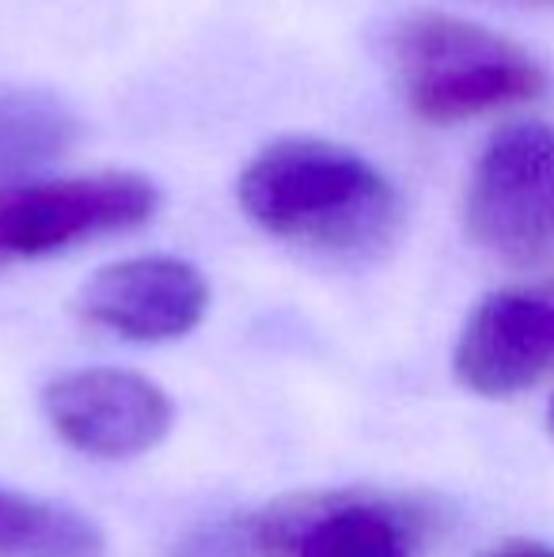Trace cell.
Listing matches in <instances>:
<instances>
[{
  "label": "cell",
  "mask_w": 554,
  "mask_h": 557,
  "mask_svg": "<svg viewBox=\"0 0 554 557\" xmlns=\"http://www.w3.org/2000/svg\"><path fill=\"white\" fill-rule=\"evenodd\" d=\"M236 194L267 235L334 258L380 255L403 224L392 178L354 148L316 137L262 148L244 168Z\"/></svg>",
  "instance_id": "cell-1"
},
{
  "label": "cell",
  "mask_w": 554,
  "mask_h": 557,
  "mask_svg": "<svg viewBox=\"0 0 554 557\" xmlns=\"http://www.w3.org/2000/svg\"><path fill=\"white\" fill-rule=\"evenodd\" d=\"M392 61L410 111L436 125L528 103L547 88L525 50L444 12L407 15L392 35Z\"/></svg>",
  "instance_id": "cell-2"
},
{
  "label": "cell",
  "mask_w": 554,
  "mask_h": 557,
  "mask_svg": "<svg viewBox=\"0 0 554 557\" xmlns=\"http://www.w3.org/2000/svg\"><path fill=\"white\" fill-rule=\"evenodd\" d=\"M464 221L487 255L509 265L554 258V125L494 133L467 183Z\"/></svg>",
  "instance_id": "cell-3"
},
{
  "label": "cell",
  "mask_w": 554,
  "mask_h": 557,
  "mask_svg": "<svg viewBox=\"0 0 554 557\" xmlns=\"http://www.w3.org/2000/svg\"><path fill=\"white\" fill-rule=\"evenodd\" d=\"M156 209L160 190L134 171L0 186V270L134 232L152 221Z\"/></svg>",
  "instance_id": "cell-4"
},
{
  "label": "cell",
  "mask_w": 554,
  "mask_h": 557,
  "mask_svg": "<svg viewBox=\"0 0 554 557\" xmlns=\"http://www.w3.org/2000/svg\"><path fill=\"white\" fill-rule=\"evenodd\" d=\"M42 413L69 447L96 459H134L171 433V398L126 368H76L46 383Z\"/></svg>",
  "instance_id": "cell-5"
},
{
  "label": "cell",
  "mask_w": 554,
  "mask_h": 557,
  "mask_svg": "<svg viewBox=\"0 0 554 557\" xmlns=\"http://www.w3.org/2000/svg\"><path fill=\"white\" fill-rule=\"evenodd\" d=\"M206 308V277L190 262L168 255L107 265L76 296L84 323L126 342H175L201 323Z\"/></svg>",
  "instance_id": "cell-6"
},
{
  "label": "cell",
  "mask_w": 554,
  "mask_h": 557,
  "mask_svg": "<svg viewBox=\"0 0 554 557\" xmlns=\"http://www.w3.org/2000/svg\"><path fill=\"white\" fill-rule=\"evenodd\" d=\"M452 360L475 395L505 398L532 387L554 368V288L487 296L464 323Z\"/></svg>",
  "instance_id": "cell-7"
},
{
  "label": "cell",
  "mask_w": 554,
  "mask_h": 557,
  "mask_svg": "<svg viewBox=\"0 0 554 557\" xmlns=\"http://www.w3.org/2000/svg\"><path fill=\"white\" fill-rule=\"evenodd\" d=\"M0 554L4 557H107V539L88 516L53 500L0 490Z\"/></svg>",
  "instance_id": "cell-8"
},
{
  "label": "cell",
  "mask_w": 554,
  "mask_h": 557,
  "mask_svg": "<svg viewBox=\"0 0 554 557\" xmlns=\"http://www.w3.org/2000/svg\"><path fill=\"white\" fill-rule=\"evenodd\" d=\"M81 137V122L65 103L42 91H0V178L23 175L65 156Z\"/></svg>",
  "instance_id": "cell-9"
},
{
  "label": "cell",
  "mask_w": 554,
  "mask_h": 557,
  "mask_svg": "<svg viewBox=\"0 0 554 557\" xmlns=\"http://www.w3.org/2000/svg\"><path fill=\"white\" fill-rule=\"evenodd\" d=\"M296 557H407V535L384 508L342 505L296 535Z\"/></svg>",
  "instance_id": "cell-10"
},
{
  "label": "cell",
  "mask_w": 554,
  "mask_h": 557,
  "mask_svg": "<svg viewBox=\"0 0 554 557\" xmlns=\"http://www.w3.org/2000/svg\"><path fill=\"white\" fill-rule=\"evenodd\" d=\"M494 557H554V550H535V546H517V550H502Z\"/></svg>",
  "instance_id": "cell-11"
},
{
  "label": "cell",
  "mask_w": 554,
  "mask_h": 557,
  "mask_svg": "<svg viewBox=\"0 0 554 557\" xmlns=\"http://www.w3.org/2000/svg\"><path fill=\"white\" fill-rule=\"evenodd\" d=\"M490 4H509V8H547L554 0H490Z\"/></svg>",
  "instance_id": "cell-12"
}]
</instances>
